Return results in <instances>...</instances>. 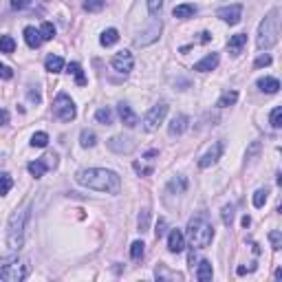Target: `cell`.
<instances>
[{"instance_id":"obj_16","label":"cell","mask_w":282,"mask_h":282,"mask_svg":"<svg viewBox=\"0 0 282 282\" xmlns=\"http://www.w3.org/2000/svg\"><path fill=\"white\" fill-rule=\"evenodd\" d=\"M187 117L185 115H174L172 121H170V126H167V133H170V137H179V134L185 133L187 128Z\"/></svg>"},{"instance_id":"obj_34","label":"cell","mask_w":282,"mask_h":282,"mask_svg":"<svg viewBox=\"0 0 282 282\" xmlns=\"http://www.w3.org/2000/svg\"><path fill=\"white\" fill-rule=\"evenodd\" d=\"M31 146H33V148H47V146H49V134L47 133H35L33 137H31Z\"/></svg>"},{"instance_id":"obj_17","label":"cell","mask_w":282,"mask_h":282,"mask_svg":"<svg viewBox=\"0 0 282 282\" xmlns=\"http://www.w3.org/2000/svg\"><path fill=\"white\" fill-rule=\"evenodd\" d=\"M187 179L183 177V174H179V177H172L170 179V183H167V190H170V194H185L187 190Z\"/></svg>"},{"instance_id":"obj_22","label":"cell","mask_w":282,"mask_h":282,"mask_svg":"<svg viewBox=\"0 0 282 282\" xmlns=\"http://www.w3.org/2000/svg\"><path fill=\"white\" fill-rule=\"evenodd\" d=\"M212 276H214V271H212V263L210 260H201L199 263V269H196V278L201 282H207L212 280Z\"/></svg>"},{"instance_id":"obj_19","label":"cell","mask_w":282,"mask_h":282,"mask_svg":"<svg viewBox=\"0 0 282 282\" xmlns=\"http://www.w3.org/2000/svg\"><path fill=\"white\" fill-rule=\"evenodd\" d=\"M247 44V33H236L230 38V42H227V49H230L232 55H238L240 49Z\"/></svg>"},{"instance_id":"obj_30","label":"cell","mask_w":282,"mask_h":282,"mask_svg":"<svg viewBox=\"0 0 282 282\" xmlns=\"http://www.w3.org/2000/svg\"><path fill=\"white\" fill-rule=\"evenodd\" d=\"M16 51V40L11 35H0V53H14Z\"/></svg>"},{"instance_id":"obj_47","label":"cell","mask_w":282,"mask_h":282,"mask_svg":"<svg viewBox=\"0 0 282 282\" xmlns=\"http://www.w3.org/2000/svg\"><path fill=\"white\" fill-rule=\"evenodd\" d=\"M133 167H134V170H137L139 174H144V177L152 174V167H146V166H141V163H133Z\"/></svg>"},{"instance_id":"obj_41","label":"cell","mask_w":282,"mask_h":282,"mask_svg":"<svg viewBox=\"0 0 282 282\" xmlns=\"http://www.w3.org/2000/svg\"><path fill=\"white\" fill-rule=\"evenodd\" d=\"M269 64H271V55H269V53H263V55H258V58H256L253 66H256V68H263V66H269Z\"/></svg>"},{"instance_id":"obj_21","label":"cell","mask_w":282,"mask_h":282,"mask_svg":"<svg viewBox=\"0 0 282 282\" xmlns=\"http://www.w3.org/2000/svg\"><path fill=\"white\" fill-rule=\"evenodd\" d=\"M44 68H47L49 73H62L64 60L60 58V55H49V58L44 60Z\"/></svg>"},{"instance_id":"obj_25","label":"cell","mask_w":282,"mask_h":282,"mask_svg":"<svg viewBox=\"0 0 282 282\" xmlns=\"http://www.w3.org/2000/svg\"><path fill=\"white\" fill-rule=\"evenodd\" d=\"M80 144H82V148H93V146L97 144V134L93 133V130H82Z\"/></svg>"},{"instance_id":"obj_1","label":"cell","mask_w":282,"mask_h":282,"mask_svg":"<svg viewBox=\"0 0 282 282\" xmlns=\"http://www.w3.org/2000/svg\"><path fill=\"white\" fill-rule=\"evenodd\" d=\"M75 181L82 187L97 192H106V194H119L121 190V179L117 172L106 170V167H88V170H80L75 174Z\"/></svg>"},{"instance_id":"obj_18","label":"cell","mask_w":282,"mask_h":282,"mask_svg":"<svg viewBox=\"0 0 282 282\" xmlns=\"http://www.w3.org/2000/svg\"><path fill=\"white\" fill-rule=\"evenodd\" d=\"M24 42L29 44L31 49H38L40 44H42V35H40V29H35V27H27V29H24Z\"/></svg>"},{"instance_id":"obj_13","label":"cell","mask_w":282,"mask_h":282,"mask_svg":"<svg viewBox=\"0 0 282 282\" xmlns=\"http://www.w3.org/2000/svg\"><path fill=\"white\" fill-rule=\"evenodd\" d=\"M117 113H119V119H121V124H124L126 128H134V126L139 124V117L134 115V110L130 108L126 101H121V104L117 106Z\"/></svg>"},{"instance_id":"obj_50","label":"cell","mask_w":282,"mask_h":282,"mask_svg":"<svg viewBox=\"0 0 282 282\" xmlns=\"http://www.w3.org/2000/svg\"><path fill=\"white\" fill-rule=\"evenodd\" d=\"M199 35H201V38H199V42H201V44H207L212 40V35L207 33V31H203V33H199Z\"/></svg>"},{"instance_id":"obj_14","label":"cell","mask_w":282,"mask_h":282,"mask_svg":"<svg viewBox=\"0 0 282 282\" xmlns=\"http://www.w3.org/2000/svg\"><path fill=\"white\" fill-rule=\"evenodd\" d=\"M167 249L170 253H181L185 249V234L181 230H172L167 236Z\"/></svg>"},{"instance_id":"obj_4","label":"cell","mask_w":282,"mask_h":282,"mask_svg":"<svg viewBox=\"0 0 282 282\" xmlns=\"http://www.w3.org/2000/svg\"><path fill=\"white\" fill-rule=\"evenodd\" d=\"M185 236L190 238L192 247L205 249L207 245L212 243V238H214V227L207 223L205 216H194V218H190V223H187Z\"/></svg>"},{"instance_id":"obj_11","label":"cell","mask_w":282,"mask_h":282,"mask_svg":"<svg viewBox=\"0 0 282 282\" xmlns=\"http://www.w3.org/2000/svg\"><path fill=\"white\" fill-rule=\"evenodd\" d=\"M216 16H218L223 22H227V24H238L240 18H243V7H240V5L220 7V9L216 11Z\"/></svg>"},{"instance_id":"obj_40","label":"cell","mask_w":282,"mask_h":282,"mask_svg":"<svg viewBox=\"0 0 282 282\" xmlns=\"http://www.w3.org/2000/svg\"><path fill=\"white\" fill-rule=\"evenodd\" d=\"M220 218H223V223L230 227L232 220H234V205H225L223 207V214H220Z\"/></svg>"},{"instance_id":"obj_35","label":"cell","mask_w":282,"mask_h":282,"mask_svg":"<svg viewBox=\"0 0 282 282\" xmlns=\"http://www.w3.org/2000/svg\"><path fill=\"white\" fill-rule=\"evenodd\" d=\"M267 196H269V190H265V187L253 192V207H263L267 203Z\"/></svg>"},{"instance_id":"obj_42","label":"cell","mask_w":282,"mask_h":282,"mask_svg":"<svg viewBox=\"0 0 282 282\" xmlns=\"http://www.w3.org/2000/svg\"><path fill=\"white\" fill-rule=\"evenodd\" d=\"M161 7H163V0H148V11H150V16H157L159 11H161Z\"/></svg>"},{"instance_id":"obj_3","label":"cell","mask_w":282,"mask_h":282,"mask_svg":"<svg viewBox=\"0 0 282 282\" xmlns=\"http://www.w3.org/2000/svg\"><path fill=\"white\" fill-rule=\"evenodd\" d=\"M27 218H29V210H16L14 214L7 220V247L9 251H18L24 245V225H27Z\"/></svg>"},{"instance_id":"obj_33","label":"cell","mask_w":282,"mask_h":282,"mask_svg":"<svg viewBox=\"0 0 282 282\" xmlns=\"http://www.w3.org/2000/svg\"><path fill=\"white\" fill-rule=\"evenodd\" d=\"M137 225H139V232H148V227H150V210H141V212H139Z\"/></svg>"},{"instance_id":"obj_2","label":"cell","mask_w":282,"mask_h":282,"mask_svg":"<svg viewBox=\"0 0 282 282\" xmlns=\"http://www.w3.org/2000/svg\"><path fill=\"white\" fill-rule=\"evenodd\" d=\"M278 35H280V9L273 7L267 16L263 18L258 27V38H256V47L258 49H271L278 42Z\"/></svg>"},{"instance_id":"obj_12","label":"cell","mask_w":282,"mask_h":282,"mask_svg":"<svg viewBox=\"0 0 282 282\" xmlns=\"http://www.w3.org/2000/svg\"><path fill=\"white\" fill-rule=\"evenodd\" d=\"M220 154H223V144H220V141H216V144H212V148L207 150L201 159H199V167H203V170L212 167L220 159Z\"/></svg>"},{"instance_id":"obj_43","label":"cell","mask_w":282,"mask_h":282,"mask_svg":"<svg viewBox=\"0 0 282 282\" xmlns=\"http://www.w3.org/2000/svg\"><path fill=\"white\" fill-rule=\"evenodd\" d=\"M258 152H260V141H253V144L247 148V159H253Z\"/></svg>"},{"instance_id":"obj_23","label":"cell","mask_w":282,"mask_h":282,"mask_svg":"<svg viewBox=\"0 0 282 282\" xmlns=\"http://www.w3.org/2000/svg\"><path fill=\"white\" fill-rule=\"evenodd\" d=\"M196 14V7L194 5H177L174 7V11H172V16L174 18H179V20H187V18H192V16Z\"/></svg>"},{"instance_id":"obj_20","label":"cell","mask_w":282,"mask_h":282,"mask_svg":"<svg viewBox=\"0 0 282 282\" xmlns=\"http://www.w3.org/2000/svg\"><path fill=\"white\" fill-rule=\"evenodd\" d=\"M258 88L265 93H278L280 91V82L276 77H260L258 80Z\"/></svg>"},{"instance_id":"obj_27","label":"cell","mask_w":282,"mask_h":282,"mask_svg":"<svg viewBox=\"0 0 282 282\" xmlns=\"http://www.w3.org/2000/svg\"><path fill=\"white\" fill-rule=\"evenodd\" d=\"M68 73H73V75H75L77 86H84V84H86V75H84V71H82V66L77 62L68 64Z\"/></svg>"},{"instance_id":"obj_15","label":"cell","mask_w":282,"mask_h":282,"mask_svg":"<svg viewBox=\"0 0 282 282\" xmlns=\"http://www.w3.org/2000/svg\"><path fill=\"white\" fill-rule=\"evenodd\" d=\"M218 53H207L205 58L201 60V62H196L194 64V71L199 73H207V71H214L216 66H218Z\"/></svg>"},{"instance_id":"obj_38","label":"cell","mask_w":282,"mask_h":282,"mask_svg":"<svg viewBox=\"0 0 282 282\" xmlns=\"http://www.w3.org/2000/svg\"><path fill=\"white\" fill-rule=\"evenodd\" d=\"M40 35H42V42L44 40H53L55 38V27H53L51 22H44L42 27H40Z\"/></svg>"},{"instance_id":"obj_46","label":"cell","mask_w":282,"mask_h":282,"mask_svg":"<svg viewBox=\"0 0 282 282\" xmlns=\"http://www.w3.org/2000/svg\"><path fill=\"white\" fill-rule=\"evenodd\" d=\"M166 220L163 218H159V223H157V230H154V234H157V238H163V234H166Z\"/></svg>"},{"instance_id":"obj_10","label":"cell","mask_w":282,"mask_h":282,"mask_svg":"<svg viewBox=\"0 0 282 282\" xmlns=\"http://www.w3.org/2000/svg\"><path fill=\"white\" fill-rule=\"evenodd\" d=\"M110 64H113V68H115L117 73H121V75H128V73L133 71V66H134L133 53H130V51L115 53V55H113V60H110Z\"/></svg>"},{"instance_id":"obj_31","label":"cell","mask_w":282,"mask_h":282,"mask_svg":"<svg viewBox=\"0 0 282 282\" xmlns=\"http://www.w3.org/2000/svg\"><path fill=\"white\" fill-rule=\"evenodd\" d=\"M144 251H146V245L141 243V240H134V243L130 245V258L133 260H141L144 258Z\"/></svg>"},{"instance_id":"obj_39","label":"cell","mask_w":282,"mask_h":282,"mask_svg":"<svg viewBox=\"0 0 282 282\" xmlns=\"http://www.w3.org/2000/svg\"><path fill=\"white\" fill-rule=\"evenodd\" d=\"M269 240H271V249L273 251H280L282 249V234L278 230H271L269 232Z\"/></svg>"},{"instance_id":"obj_28","label":"cell","mask_w":282,"mask_h":282,"mask_svg":"<svg viewBox=\"0 0 282 282\" xmlns=\"http://www.w3.org/2000/svg\"><path fill=\"white\" fill-rule=\"evenodd\" d=\"M27 167H29V172L33 174L35 179L44 177V172H47V163H44L42 159H38V161H31V163H29V166H27Z\"/></svg>"},{"instance_id":"obj_51","label":"cell","mask_w":282,"mask_h":282,"mask_svg":"<svg viewBox=\"0 0 282 282\" xmlns=\"http://www.w3.org/2000/svg\"><path fill=\"white\" fill-rule=\"evenodd\" d=\"M249 225H251V218H249V216H243V227H249Z\"/></svg>"},{"instance_id":"obj_7","label":"cell","mask_w":282,"mask_h":282,"mask_svg":"<svg viewBox=\"0 0 282 282\" xmlns=\"http://www.w3.org/2000/svg\"><path fill=\"white\" fill-rule=\"evenodd\" d=\"M166 115H167V104H154L152 108L146 113V117H144V128H146V133H154V130L159 128V126L163 124V119H166Z\"/></svg>"},{"instance_id":"obj_9","label":"cell","mask_w":282,"mask_h":282,"mask_svg":"<svg viewBox=\"0 0 282 282\" xmlns=\"http://www.w3.org/2000/svg\"><path fill=\"white\" fill-rule=\"evenodd\" d=\"M106 146H108V150H113V152H117V154H130L134 148H137L134 139H133V137H124V134L110 137Z\"/></svg>"},{"instance_id":"obj_32","label":"cell","mask_w":282,"mask_h":282,"mask_svg":"<svg viewBox=\"0 0 282 282\" xmlns=\"http://www.w3.org/2000/svg\"><path fill=\"white\" fill-rule=\"evenodd\" d=\"M95 119L100 121V124H104V126H110V124H113V110H110V108H100L95 113Z\"/></svg>"},{"instance_id":"obj_29","label":"cell","mask_w":282,"mask_h":282,"mask_svg":"<svg viewBox=\"0 0 282 282\" xmlns=\"http://www.w3.org/2000/svg\"><path fill=\"white\" fill-rule=\"evenodd\" d=\"M14 187V179H11V174L7 172H0V196L9 194V190Z\"/></svg>"},{"instance_id":"obj_52","label":"cell","mask_w":282,"mask_h":282,"mask_svg":"<svg viewBox=\"0 0 282 282\" xmlns=\"http://www.w3.org/2000/svg\"><path fill=\"white\" fill-rule=\"evenodd\" d=\"M236 273H238V276H243V273H247V269H245V267H238V269H236Z\"/></svg>"},{"instance_id":"obj_26","label":"cell","mask_w":282,"mask_h":282,"mask_svg":"<svg viewBox=\"0 0 282 282\" xmlns=\"http://www.w3.org/2000/svg\"><path fill=\"white\" fill-rule=\"evenodd\" d=\"M236 101H238V93H236V91H227V93H223V95H220L218 108H227V106H234Z\"/></svg>"},{"instance_id":"obj_37","label":"cell","mask_w":282,"mask_h":282,"mask_svg":"<svg viewBox=\"0 0 282 282\" xmlns=\"http://www.w3.org/2000/svg\"><path fill=\"white\" fill-rule=\"evenodd\" d=\"M269 121H271V128H280L282 126V108L280 106H276V108L271 110V115H269Z\"/></svg>"},{"instance_id":"obj_49","label":"cell","mask_w":282,"mask_h":282,"mask_svg":"<svg viewBox=\"0 0 282 282\" xmlns=\"http://www.w3.org/2000/svg\"><path fill=\"white\" fill-rule=\"evenodd\" d=\"M9 124V113H7L5 108H0V126Z\"/></svg>"},{"instance_id":"obj_45","label":"cell","mask_w":282,"mask_h":282,"mask_svg":"<svg viewBox=\"0 0 282 282\" xmlns=\"http://www.w3.org/2000/svg\"><path fill=\"white\" fill-rule=\"evenodd\" d=\"M31 5V0H11V7H14V9H27V7Z\"/></svg>"},{"instance_id":"obj_36","label":"cell","mask_w":282,"mask_h":282,"mask_svg":"<svg viewBox=\"0 0 282 282\" xmlns=\"http://www.w3.org/2000/svg\"><path fill=\"white\" fill-rule=\"evenodd\" d=\"M106 7V0H84V9L91 11V14H97Z\"/></svg>"},{"instance_id":"obj_44","label":"cell","mask_w":282,"mask_h":282,"mask_svg":"<svg viewBox=\"0 0 282 282\" xmlns=\"http://www.w3.org/2000/svg\"><path fill=\"white\" fill-rule=\"evenodd\" d=\"M11 77H14V71L5 64H0V80H11Z\"/></svg>"},{"instance_id":"obj_6","label":"cell","mask_w":282,"mask_h":282,"mask_svg":"<svg viewBox=\"0 0 282 282\" xmlns=\"http://www.w3.org/2000/svg\"><path fill=\"white\" fill-rule=\"evenodd\" d=\"M53 115L58 117V119H62V121L75 119V115H77L75 104H73V100L66 95V93H60V95L55 97V101H53Z\"/></svg>"},{"instance_id":"obj_24","label":"cell","mask_w":282,"mask_h":282,"mask_svg":"<svg viewBox=\"0 0 282 282\" xmlns=\"http://www.w3.org/2000/svg\"><path fill=\"white\" fill-rule=\"evenodd\" d=\"M119 42V31L117 29H106L104 33L100 35V44L101 47H113V44Z\"/></svg>"},{"instance_id":"obj_8","label":"cell","mask_w":282,"mask_h":282,"mask_svg":"<svg viewBox=\"0 0 282 282\" xmlns=\"http://www.w3.org/2000/svg\"><path fill=\"white\" fill-rule=\"evenodd\" d=\"M161 29H163V22L161 20H152V24H150L146 31H141V33L134 38V44L137 47H148V44L157 42L159 35H161Z\"/></svg>"},{"instance_id":"obj_48","label":"cell","mask_w":282,"mask_h":282,"mask_svg":"<svg viewBox=\"0 0 282 282\" xmlns=\"http://www.w3.org/2000/svg\"><path fill=\"white\" fill-rule=\"evenodd\" d=\"M42 161L47 163V167H55V166H58V157H55V154H47V157H42Z\"/></svg>"},{"instance_id":"obj_5","label":"cell","mask_w":282,"mask_h":282,"mask_svg":"<svg viewBox=\"0 0 282 282\" xmlns=\"http://www.w3.org/2000/svg\"><path fill=\"white\" fill-rule=\"evenodd\" d=\"M0 280L5 282H20L29 276L31 267L27 260L16 258V256H7V258H0Z\"/></svg>"}]
</instances>
